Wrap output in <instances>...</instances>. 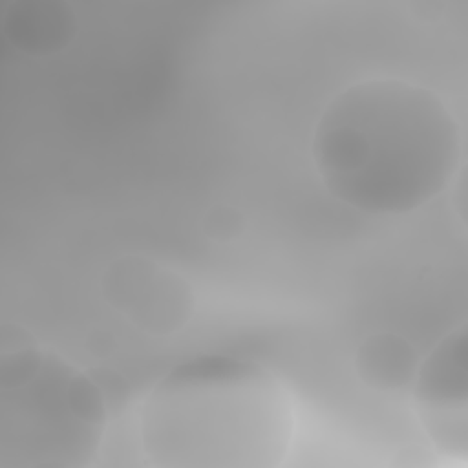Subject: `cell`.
Segmentation results:
<instances>
[{"mask_svg": "<svg viewBox=\"0 0 468 468\" xmlns=\"http://www.w3.org/2000/svg\"><path fill=\"white\" fill-rule=\"evenodd\" d=\"M411 410L433 448L464 457L468 446L466 325L448 331L426 355L410 389Z\"/></svg>", "mask_w": 468, "mask_h": 468, "instance_id": "5", "label": "cell"}, {"mask_svg": "<svg viewBox=\"0 0 468 468\" xmlns=\"http://www.w3.org/2000/svg\"><path fill=\"white\" fill-rule=\"evenodd\" d=\"M75 13L62 2L20 0L9 5L4 31L11 44L33 57L51 55L71 44Z\"/></svg>", "mask_w": 468, "mask_h": 468, "instance_id": "7", "label": "cell"}, {"mask_svg": "<svg viewBox=\"0 0 468 468\" xmlns=\"http://www.w3.org/2000/svg\"><path fill=\"white\" fill-rule=\"evenodd\" d=\"M199 229L208 241L216 245H230L245 236L249 219L238 205L216 203L203 212Z\"/></svg>", "mask_w": 468, "mask_h": 468, "instance_id": "8", "label": "cell"}, {"mask_svg": "<svg viewBox=\"0 0 468 468\" xmlns=\"http://www.w3.org/2000/svg\"><path fill=\"white\" fill-rule=\"evenodd\" d=\"M13 333H2L0 455L15 466L88 464L113 415L99 378L27 331Z\"/></svg>", "mask_w": 468, "mask_h": 468, "instance_id": "3", "label": "cell"}, {"mask_svg": "<svg viewBox=\"0 0 468 468\" xmlns=\"http://www.w3.org/2000/svg\"><path fill=\"white\" fill-rule=\"evenodd\" d=\"M296 433L289 386L267 366L223 353L179 362L135 410L139 453L161 468H274Z\"/></svg>", "mask_w": 468, "mask_h": 468, "instance_id": "2", "label": "cell"}, {"mask_svg": "<svg viewBox=\"0 0 468 468\" xmlns=\"http://www.w3.org/2000/svg\"><path fill=\"white\" fill-rule=\"evenodd\" d=\"M420 356L406 336L393 331H375L355 347L353 371L358 382L377 395H408Z\"/></svg>", "mask_w": 468, "mask_h": 468, "instance_id": "6", "label": "cell"}, {"mask_svg": "<svg viewBox=\"0 0 468 468\" xmlns=\"http://www.w3.org/2000/svg\"><path fill=\"white\" fill-rule=\"evenodd\" d=\"M106 305L146 336L181 333L196 316V291L177 269L146 254H122L101 274Z\"/></svg>", "mask_w": 468, "mask_h": 468, "instance_id": "4", "label": "cell"}, {"mask_svg": "<svg viewBox=\"0 0 468 468\" xmlns=\"http://www.w3.org/2000/svg\"><path fill=\"white\" fill-rule=\"evenodd\" d=\"M309 155L325 192L375 218L413 214L464 170V137L431 86L397 75L358 79L314 121Z\"/></svg>", "mask_w": 468, "mask_h": 468, "instance_id": "1", "label": "cell"}]
</instances>
